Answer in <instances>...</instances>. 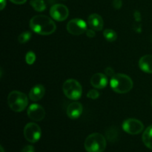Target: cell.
I'll return each mask as SVG.
<instances>
[{
	"label": "cell",
	"instance_id": "6da1fadb",
	"mask_svg": "<svg viewBox=\"0 0 152 152\" xmlns=\"http://www.w3.org/2000/svg\"><path fill=\"white\" fill-rule=\"evenodd\" d=\"M30 28L34 32L39 35H50L56 29L55 22L50 17L45 15H37L30 20Z\"/></svg>",
	"mask_w": 152,
	"mask_h": 152
},
{
	"label": "cell",
	"instance_id": "7a4b0ae2",
	"mask_svg": "<svg viewBox=\"0 0 152 152\" xmlns=\"http://www.w3.org/2000/svg\"><path fill=\"white\" fill-rule=\"evenodd\" d=\"M111 88L118 94H126L133 88V81L130 77L124 74H115L111 79Z\"/></svg>",
	"mask_w": 152,
	"mask_h": 152
},
{
	"label": "cell",
	"instance_id": "3957f363",
	"mask_svg": "<svg viewBox=\"0 0 152 152\" xmlns=\"http://www.w3.org/2000/svg\"><path fill=\"white\" fill-rule=\"evenodd\" d=\"M106 145V139L99 133H93L88 136L84 143L87 152H103Z\"/></svg>",
	"mask_w": 152,
	"mask_h": 152
},
{
	"label": "cell",
	"instance_id": "277c9868",
	"mask_svg": "<svg viewBox=\"0 0 152 152\" xmlns=\"http://www.w3.org/2000/svg\"><path fill=\"white\" fill-rule=\"evenodd\" d=\"M7 103L12 111L14 112H22L28 104V96L22 92L13 91L8 94Z\"/></svg>",
	"mask_w": 152,
	"mask_h": 152
},
{
	"label": "cell",
	"instance_id": "5b68a950",
	"mask_svg": "<svg viewBox=\"0 0 152 152\" xmlns=\"http://www.w3.org/2000/svg\"><path fill=\"white\" fill-rule=\"evenodd\" d=\"M65 96L72 100H77L83 94V88L77 80L74 79L67 80L62 86Z\"/></svg>",
	"mask_w": 152,
	"mask_h": 152
},
{
	"label": "cell",
	"instance_id": "8992f818",
	"mask_svg": "<svg viewBox=\"0 0 152 152\" xmlns=\"http://www.w3.org/2000/svg\"><path fill=\"white\" fill-rule=\"evenodd\" d=\"M23 134L27 141L31 143H35L39 140L42 135V131L37 123H29L24 128Z\"/></svg>",
	"mask_w": 152,
	"mask_h": 152
},
{
	"label": "cell",
	"instance_id": "52a82bcc",
	"mask_svg": "<svg viewBox=\"0 0 152 152\" xmlns=\"http://www.w3.org/2000/svg\"><path fill=\"white\" fill-rule=\"evenodd\" d=\"M123 129L132 135L139 134L143 131L144 126L140 120L134 118H129L125 120L123 123Z\"/></svg>",
	"mask_w": 152,
	"mask_h": 152
},
{
	"label": "cell",
	"instance_id": "ba28073f",
	"mask_svg": "<svg viewBox=\"0 0 152 152\" xmlns=\"http://www.w3.org/2000/svg\"><path fill=\"white\" fill-rule=\"evenodd\" d=\"M67 30L72 35H81L87 31V24L81 19H73L67 24Z\"/></svg>",
	"mask_w": 152,
	"mask_h": 152
},
{
	"label": "cell",
	"instance_id": "9c48e42d",
	"mask_svg": "<svg viewBox=\"0 0 152 152\" xmlns=\"http://www.w3.org/2000/svg\"><path fill=\"white\" fill-rule=\"evenodd\" d=\"M50 15L53 19L58 22L65 21L69 15L68 7L62 4H53L50 10Z\"/></svg>",
	"mask_w": 152,
	"mask_h": 152
},
{
	"label": "cell",
	"instance_id": "30bf717a",
	"mask_svg": "<svg viewBox=\"0 0 152 152\" xmlns=\"http://www.w3.org/2000/svg\"><path fill=\"white\" fill-rule=\"evenodd\" d=\"M27 114L30 119L36 122L41 121L45 117V111L44 108L39 104H32L30 105Z\"/></svg>",
	"mask_w": 152,
	"mask_h": 152
},
{
	"label": "cell",
	"instance_id": "8fae6325",
	"mask_svg": "<svg viewBox=\"0 0 152 152\" xmlns=\"http://www.w3.org/2000/svg\"><path fill=\"white\" fill-rule=\"evenodd\" d=\"M67 115L68 117L73 120L78 119L83 112V107L82 104L79 102H71L67 107Z\"/></svg>",
	"mask_w": 152,
	"mask_h": 152
},
{
	"label": "cell",
	"instance_id": "7c38bea8",
	"mask_svg": "<svg viewBox=\"0 0 152 152\" xmlns=\"http://www.w3.org/2000/svg\"><path fill=\"white\" fill-rule=\"evenodd\" d=\"M91 84L95 88H105L108 85V78L106 75L101 73L94 74L91 78Z\"/></svg>",
	"mask_w": 152,
	"mask_h": 152
},
{
	"label": "cell",
	"instance_id": "4fadbf2b",
	"mask_svg": "<svg viewBox=\"0 0 152 152\" xmlns=\"http://www.w3.org/2000/svg\"><path fill=\"white\" fill-rule=\"evenodd\" d=\"M88 24L91 29L99 31L103 28L104 22L102 16L97 13H92L88 18Z\"/></svg>",
	"mask_w": 152,
	"mask_h": 152
},
{
	"label": "cell",
	"instance_id": "5bb4252c",
	"mask_svg": "<svg viewBox=\"0 0 152 152\" xmlns=\"http://www.w3.org/2000/svg\"><path fill=\"white\" fill-rule=\"evenodd\" d=\"M45 94V88L42 85H37L31 89L29 92V98L31 100L39 101L44 96Z\"/></svg>",
	"mask_w": 152,
	"mask_h": 152
},
{
	"label": "cell",
	"instance_id": "9a60e30c",
	"mask_svg": "<svg viewBox=\"0 0 152 152\" xmlns=\"http://www.w3.org/2000/svg\"><path fill=\"white\" fill-rule=\"evenodd\" d=\"M140 68L142 71L152 74V55H145L139 60Z\"/></svg>",
	"mask_w": 152,
	"mask_h": 152
},
{
	"label": "cell",
	"instance_id": "2e32d148",
	"mask_svg": "<svg viewBox=\"0 0 152 152\" xmlns=\"http://www.w3.org/2000/svg\"><path fill=\"white\" fill-rule=\"evenodd\" d=\"M142 142L144 145L148 148L149 149L152 150V125L148 126L143 132V134L142 137Z\"/></svg>",
	"mask_w": 152,
	"mask_h": 152
},
{
	"label": "cell",
	"instance_id": "e0dca14e",
	"mask_svg": "<svg viewBox=\"0 0 152 152\" xmlns=\"http://www.w3.org/2000/svg\"><path fill=\"white\" fill-rule=\"evenodd\" d=\"M30 4L36 11L42 12L46 9V4L44 0H31Z\"/></svg>",
	"mask_w": 152,
	"mask_h": 152
},
{
	"label": "cell",
	"instance_id": "ac0fdd59",
	"mask_svg": "<svg viewBox=\"0 0 152 152\" xmlns=\"http://www.w3.org/2000/svg\"><path fill=\"white\" fill-rule=\"evenodd\" d=\"M103 36L107 41L111 42L116 41L117 39V33L112 29H105L103 31Z\"/></svg>",
	"mask_w": 152,
	"mask_h": 152
},
{
	"label": "cell",
	"instance_id": "d6986e66",
	"mask_svg": "<svg viewBox=\"0 0 152 152\" xmlns=\"http://www.w3.org/2000/svg\"><path fill=\"white\" fill-rule=\"evenodd\" d=\"M105 134H106V137L110 142H115L117 140V138H118V131L117 130V129H114V128H111L109 129L108 131H106L105 132Z\"/></svg>",
	"mask_w": 152,
	"mask_h": 152
},
{
	"label": "cell",
	"instance_id": "ffe728a7",
	"mask_svg": "<svg viewBox=\"0 0 152 152\" xmlns=\"http://www.w3.org/2000/svg\"><path fill=\"white\" fill-rule=\"evenodd\" d=\"M31 38V33L29 31H25L20 34L18 37V42L20 44H25V43L28 42Z\"/></svg>",
	"mask_w": 152,
	"mask_h": 152
},
{
	"label": "cell",
	"instance_id": "44dd1931",
	"mask_svg": "<svg viewBox=\"0 0 152 152\" xmlns=\"http://www.w3.org/2000/svg\"><path fill=\"white\" fill-rule=\"evenodd\" d=\"M25 61L28 65H33L36 61V54L33 51H28L25 56Z\"/></svg>",
	"mask_w": 152,
	"mask_h": 152
},
{
	"label": "cell",
	"instance_id": "7402d4cb",
	"mask_svg": "<svg viewBox=\"0 0 152 152\" xmlns=\"http://www.w3.org/2000/svg\"><path fill=\"white\" fill-rule=\"evenodd\" d=\"M99 96V92L95 89H91L87 94V96L91 99H96Z\"/></svg>",
	"mask_w": 152,
	"mask_h": 152
},
{
	"label": "cell",
	"instance_id": "603a6c76",
	"mask_svg": "<svg viewBox=\"0 0 152 152\" xmlns=\"http://www.w3.org/2000/svg\"><path fill=\"white\" fill-rule=\"evenodd\" d=\"M112 5L114 8L118 10V9L121 8L122 5H123V1H122V0H114L112 3Z\"/></svg>",
	"mask_w": 152,
	"mask_h": 152
},
{
	"label": "cell",
	"instance_id": "cb8c5ba5",
	"mask_svg": "<svg viewBox=\"0 0 152 152\" xmlns=\"http://www.w3.org/2000/svg\"><path fill=\"white\" fill-rule=\"evenodd\" d=\"M21 152H35V148H34L33 145H28L24 147Z\"/></svg>",
	"mask_w": 152,
	"mask_h": 152
},
{
	"label": "cell",
	"instance_id": "d4e9b609",
	"mask_svg": "<svg viewBox=\"0 0 152 152\" xmlns=\"http://www.w3.org/2000/svg\"><path fill=\"white\" fill-rule=\"evenodd\" d=\"M105 75L109 76V77H112L115 74H114V70H113L111 68H110V67H108V68H105Z\"/></svg>",
	"mask_w": 152,
	"mask_h": 152
},
{
	"label": "cell",
	"instance_id": "484cf974",
	"mask_svg": "<svg viewBox=\"0 0 152 152\" xmlns=\"http://www.w3.org/2000/svg\"><path fill=\"white\" fill-rule=\"evenodd\" d=\"M86 35H87L88 37H89V38H93V37H94L95 36H96V34H95V31L93 29H87V31H86Z\"/></svg>",
	"mask_w": 152,
	"mask_h": 152
},
{
	"label": "cell",
	"instance_id": "4316f807",
	"mask_svg": "<svg viewBox=\"0 0 152 152\" xmlns=\"http://www.w3.org/2000/svg\"><path fill=\"white\" fill-rule=\"evenodd\" d=\"M134 19L137 22H140L141 21V19H142L140 13L138 10H135L134 13Z\"/></svg>",
	"mask_w": 152,
	"mask_h": 152
},
{
	"label": "cell",
	"instance_id": "83f0119b",
	"mask_svg": "<svg viewBox=\"0 0 152 152\" xmlns=\"http://www.w3.org/2000/svg\"><path fill=\"white\" fill-rule=\"evenodd\" d=\"M11 2H13V4H25L27 1V0H10Z\"/></svg>",
	"mask_w": 152,
	"mask_h": 152
},
{
	"label": "cell",
	"instance_id": "f1b7e54d",
	"mask_svg": "<svg viewBox=\"0 0 152 152\" xmlns=\"http://www.w3.org/2000/svg\"><path fill=\"white\" fill-rule=\"evenodd\" d=\"M0 1H1V4H0V9L2 10L6 6V0H0Z\"/></svg>",
	"mask_w": 152,
	"mask_h": 152
},
{
	"label": "cell",
	"instance_id": "f546056e",
	"mask_svg": "<svg viewBox=\"0 0 152 152\" xmlns=\"http://www.w3.org/2000/svg\"><path fill=\"white\" fill-rule=\"evenodd\" d=\"M0 150H1V152H4V148H3V147L1 146V145L0 146Z\"/></svg>",
	"mask_w": 152,
	"mask_h": 152
},
{
	"label": "cell",
	"instance_id": "4dcf8cb0",
	"mask_svg": "<svg viewBox=\"0 0 152 152\" xmlns=\"http://www.w3.org/2000/svg\"><path fill=\"white\" fill-rule=\"evenodd\" d=\"M151 105H152V99H151Z\"/></svg>",
	"mask_w": 152,
	"mask_h": 152
},
{
	"label": "cell",
	"instance_id": "1f68e13d",
	"mask_svg": "<svg viewBox=\"0 0 152 152\" xmlns=\"http://www.w3.org/2000/svg\"><path fill=\"white\" fill-rule=\"evenodd\" d=\"M64 1H65V0H64Z\"/></svg>",
	"mask_w": 152,
	"mask_h": 152
}]
</instances>
